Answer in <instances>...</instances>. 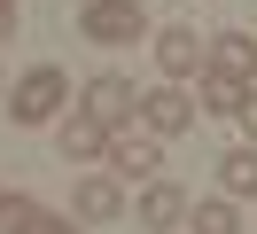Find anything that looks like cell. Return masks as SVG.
Masks as SVG:
<instances>
[{
	"instance_id": "obj_1",
	"label": "cell",
	"mask_w": 257,
	"mask_h": 234,
	"mask_svg": "<svg viewBox=\"0 0 257 234\" xmlns=\"http://www.w3.org/2000/svg\"><path fill=\"white\" fill-rule=\"evenodd\" d=\"M70 102V78L55 70V62H39V70L16 78V94H8V125H55Z\"/></svg>"
},
{
	"instance_id": "obj_2",
	"label": "cell",
	"mask_w": 257,
	"mask_h": 234,
	"mask_svg": "<svg viewBox=\"0 0 257 234\" xmlns=\"http://www.w3.org/2000/svg\"><path fill=\"white\" fill-rule=\"evenodd\" d=\"M78 39L133 47V39H148V16H141V0H86V8H78Z\"/></svg>"
},
{
	"instance_id": "obj_3",
	"label": "cell",
	"mask_w": 257,
	"mask_h": 234,
	"mask_svg": "<svg viewBox=\"0 0 257 234\" xmlns=\"http://www.w3.org/2000/svg\"><path fill=\"white\" fill-rule=\"evenodd\" d=\"M86 117L101 125V133H125L133 117H141V94H133V78H117V70H101V78H86Z\"/></svg>"
},
{
	"instance_id": "obj_4",
	"label": "cell",
	"mask_w": 257,
	"mask_h": 234,
	"mask_svg": "<svg viewBox=\"0 0 257 234\" xmlns=\"http://www.w3.org/2000/svg\"><path fill=\"white\" fill-rule=\"evenodd\" d=\"M203 70L234 78V86H257V31H218L203 47Z\"/></svg>"
},
{
	"instance_id": "obj_5",
	"label": "cell",
	"mask_w": 257,
	"mask_h": 234,
	"mask_svg": "<svg viewBox=\"0 0 257 234\" xmlns=\"http://www.w3.org/2000/svg\"><path fill=\"white\" fill-rule=\"evenodd\" d=\"M109 140H117V133H101L86 109H70V117L55 125V156H63V164H101V156H109Z\"/></svg>"
},
{
	"instance_id": "obj_6",
	"label": "cell",
	"mask_w": 257,
	"mask_h": 234,
	"mask_svg": "<svg viewBox=\"0 0 257 234\" xmlns=\"http://www.w3.org/2000/svg\"><path fill=\"white\" fill-rule=\"evenodd\" d=\"M101 164H109V180H117V187H125V180H156L164 148H156V133H117Z\"/></svg>"
},
{
	"instance_id": "obj_7",
	"label": "cell",
	"mask_w": 257,
	"mask_h": 234,
	"mask_svg": "<svg viewBox=\"0 0 257 234\" xmlns=\"http://www.w3.org/2000/svg\"><path fill=\"white\" fill-rule=\"evenodd\" d=\"M141 125H148L156 140L187 133V125H195V94H179V86H148V94H141Z\"/></svg>"
},
{
	"instance_id": "obj_8",
	"label": "cell",
	"mask_w": 257,
	"mask_h": 234,
	"mask_svg": "<svg viewBox=\"0 0 257 234\" xmlns=\"http://www.w3.org/2000/svg\"><path fill=\"white\" fill-rule=\"evenodd\" d=\"M70 211H78L86 226H109V218H125V187H117L109 172H86V180L70 187Z\"/></svg>"
},
{
	"instance_id": "obj_9",
	"label": "cell",
	"mask_w": 257,
	"mask_h": 234,
	"mask_svg": "<svg viewBox=\"0 0 257 234\" xmlns=\"http://www.w3.org/2000/svg\"><path fill=\"white\" fill-rule=\"evenodd\" d=\"M156 70H164V86H179V78H195V70H203V39H195L187 24L156 31Z\"/></svg>"
},
{
	"instance_id": "obj_10",
	"label": "cell",
	"mask_w": 257,
	"mask_h": 234,
	"mask_svg": "<svg viewBox=\"0 0 257 234\" xmlns=\"http://www.w3.org/2000/svg\"><path fill=\"white\" fill-rule=\"evenodd\" d=\"M187 211H195V203L179 195L172 180H148V187H141V226H156V234H172V226H187Z\"/></svg>"
},
{
	"instance_id": "obj_11",
	"label": "cell",
	"mask_w": 257,
	"mask_h": 234,
	"mask_svg": "<svg viewBox=\"0 0 257 234\" xmlns=\"http://www.w3.org/2000/svg\"><path fill=\"white\" fill-rule=\"evenodd\" d=\"M0 226H8V234H78L63 211H47V203H32V195L8 203V218H0Z\"/></svg>"
},
{
	"instance_id": "obj_12",
	"label": "cell",
	"mask_w": 257,
	"mask_h": 234,
	"mask_svg": "<svg viewBox=\"0 0 257 234\" xmlns=\"http://www.w3.org/2000/svg\"><path fill=\"white\" fill-rule=\"evenodd\" d=\"M249 102H257V86H234V78L203 70V109H210V117H241Z\"/></svg>"
},
{
	"instance_id": "obj_13",
	"label": "cell",
	"mask_w": 257,
	"mask_h": 234,
	"mask_svg": "<svg viewBox=\"0 0 257 234\" xmlns=\"http://www.w3.org/2000/svg\"><path fill=\"white\" fill-rule=\"evenodd\" d=\"M218 187H226V203H234V195H257V148L218 156Z\"/></svg>"
},
{
	"instance_id": "obj_14",
	"label": "cell",
	"mask_w": 257,
	"mask_h": 234,
	"mask_svg": "<svg viewBox=\"0 0 257 234\" xmlns=\"http://www.w3.org/2000/svg\"><path fill=\"white\" fill-rule=\"evenodd\" d=\"M195 234H241V218H234V203H226V195H210V203H195Z\"/></svg>"
},
{
	"instance_id": "obj_15",
	"label": "cell",
	"mask_w": 257,
	"mask_h": 234,
	"mask_svg": "<svg viewBox=\"0 0 257 234\" xmlns=\"http://www.w3.org/2000/svg\"><path fill=\"white\" fill-rule=\"evenodd\" d=\"M241 133H249V148H257V102H249V109H241Z\"/></svg>"
},
{
	"instance_id": "obj_16",
	"label": "cell",
	"mask_w": 257,
	"mask_h": 234,
	"mask_svg": "<svg viewBox=\"0 0 257 234\" xmlns=\"http://www.w3.org/2000/svg\"><path fill=\"white\" fill-rule=\"evenodd\" d=\"M0 39H16V8H0Z\"/></svg>"
},
{
	"instance_id": "obj_17",
	"label": "cell",
	"mask_w": 257,
	"mask_h": 234,
	"mask_svg": "<svg viewBox=\"0 0 257 234\" xmlns=\"http://www.w3.org/2000/svg\"><path fill=\"white\" fill-rule=\"evenodd\" d=\"M8 203H16V195H8V187H0V218H8Z\"/></svg>"
},
{
	"instance_id": "obj_18",
	"label": "cell",
	"mask_w": 257,
	"mask_h": 234,
	"mask_svg": "<svg viewBox=\"0 0 257 234\" xmlns=\"http://www.w3.org/2000/svg\"><path fill=\"white\" fill-rule=\"evenodd\" d=\"M0 8H16V0H0Z\"/></svg>"
}]
</instances>
